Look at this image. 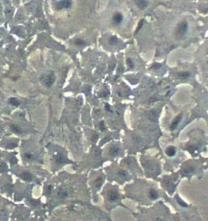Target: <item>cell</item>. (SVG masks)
Segmentation results:
<instances>
[{
	"label": "cell",
	"instance_id": "1",
	"mask_svg": "<svg viewBox=\"0 0 208 221\" xmlns=\"http://www.w3.org/2000/svg\"><path fill=\"white\" fill-rule=\"evenodd\" d=\"M124 196L139 206L149 207L163 199L165 193L158 182L143 177H136L123 186Z\"/></svg>",
	"mask_w": 208,
	"mask_h": 221
},
{
	"label": "cell",
	"instance_id": "2",
	"mask_svg": "<svg viewBox=\"0 0 208 221\" xmlns=\"http://www.w3.org/2000/svg\"><path fill=\"white\" fill-rule=\"evenodd\" d=\"M162 168L167 173L177 171L181 164L187 159L186 153L182 150L179 139L164 136L160 139V151Z\"/></svg>",
	"mask_w": 208,
	"mask_h": 221
},
{
	"label": "cell",
	"instance_id": "3",
	"mask_svg": "<svg viewBox=\"0 0 208 221\" xmlns=\"http://www.w3.org/2000/svg\"><path fill=\"white\" fill-rule=\"evenodd\" d=\"M131 213L136 221H181V215L172 211L164 201L159 200L149 207L138 205Z\"/></svg>",
	"mask_w": 208,
	"mask_h": 221
},
{
	"label": "cell",
	"instance_id": "4",
	"mask_svg": "<svg viewBox=\"0 0 208 221\" xmlns=\"http://www.w3.org/2000/svg\"><path fill=\"white\" fill-rule=\"evenodd\" d=\"M121 141L126 150L127 154L135 155L145 153L149 149H157L155 144L148 139L143 134L136 130L125 131L123 136H122Z\"/></svg>",
	"mask_w": 208,
	"mask_h": 221
},
{
	"label": "cell",
	"instance_id": "5",
	"mask_svg": "<svg viewBox=\"0 0 208 221\" xmlns=\"http://www.w3.org/2000/svg\"><path fill=\"white\" fill-rule=\"evenodd\" d=\"M188 140L181 142L182 150L188 153L193 158L198 157L208 152V136L203 129L196 127L186 133Z\"/></svg>",
	"mask_w": 208,
	"mask_h": 221
},
{
	"label": "cell",
	"instance_id": "6",
	"mask_svg": "<svg viewBox=\"0 0 208 221\" xmlns=\"http://www.w3.org/2000/svg\"><path fill=\"white\" fill-rule=\"evenodd\" d=\"M99 194L103 198V205H102L103 210L108 212L110 215H111L113 210L118 207L124 208L131 213L133 212L131 209L123 202V201L125 200L126 198L124 196L123 192V189H121L120 185L114 183L106 182Z\"/></svg>",
	"mask_w": 208,
	"mask_h": 221
},
{
	"label": "cell",
	"instance_id": "7",
	"mask_svg": "<svg viewBox=\"0 0 208 221\" xmlns=\"http://www.w3.org/2000/svg\"><path fill=\"white\" fill-rule=\"evenodd\" d=\"M139 162L144 171V177L148 180L158 182V179L162 175V159L159 152L155 154L142 153L139 154Z\"/></svg>",
	"mask_w": 208,
	"mask_h": 221
},
{
	"label": "cell",
	"instance_id": "8",
	"mask_svg": "<svg viewBox=\"0 0 208 221\" xmlns=\"http://www.w3.org/2000/svg\"><path fill=\"white\" fill-rule=\"evenodd\" d=\"M206 162V157H203L202 155L198 157H190L185 160L178 169L181 180L187 179L189 184L191 183L193 177H197L199 180H202L204 176V166Z\"/></svg>",
	"mask_w": 208,
	"mask_h": 221
},
{
	"label": "cell",
	"instance_id": "9",
	"mask_svg": "<svg viewBox=\"0 0 208 221\" xmlns=\"http://www.w3.org/2000/svg\"><path fill=\"white\" fill-rule=\"evenodd\" d=\"M104 171L106 174L107 182L114 183L120 186H124L135 179L125 167L119 164V160L110 162L104 167Z\"/></svg>",
	"mask_w": 208,
	"mask_h": 221
},
{
	"label": "cell",
	"instance_id": "10",
	"mask_svg": "<svg viewBox=\"0 0 208 221\" xmlns=\"http://www.w3.org/2000/svg\"><path fill=\"white\" fill-rule=\"evenodd\" d=\"M107 182V177L104 169L99 168L92 170L88 177V184L90 186L91 197L93 202L98 203L100 201V192Z\"/></svg>",
	"mask_w": 208,
	"mask_h": 221
},
{
	"label": "cell",
	"instance_id": "11",
	"mask_svg": "<svg viewBox=\"0 0 208 221\" xmlns=\"http://www.w3.org/2000/svg\"><path fill=\"white\" fill-rule=\"evenodd\" d=\"M181 180H182L177 170L171 173L162 175L158 179V182L162 191L169 197H172L177 191Z\"/></svg>",
	"mask_w": 208,
	"mask_h": 221
},
{
	"label": "cell",
	"instance_id": "12",
	"mask_svg": "<svg viewBox=\"0 0 208 221\" xmlns=\"http://www.w3.org/2000/svg\"><path fill=\"white\" fill-rule=\"evenodd\" d=\"M102 154L109 162L118 161L127 155L126 150L122 143L121 140H113L103 146Z\"/></svg>",
	"mask_w": 208,
	"mask_h": 221
},
{
	"label": "cell",
	"instance_id": "13",
	"mask_svg": "<svg viewBox=\"0 0 208 221\" xmlns=\"http://www.w3.org/2000/svg\"><path fill=\"white\" fill-rule=\"evenodd\" d=\"M119 164L125 167L135 178L144 177V171L139 165L136 156L127 154L125 157L119 159Z\"/></svg>",
	"mask_w": 208,
	"mask_h": 221
},
{
	"label": "cell",
	"instance_id": "14",
	"mask_svg": "<svg viewBox=\"0 0 208 221\" xmlns=\"http://www.w3.org/2000/svg\"><path fill=\"white\" fill-rule=\"evenodd\" d=\"M188 30V23L185 21H181L176 28V34L178 37H183Z\"/></svg>",
	"mask_w": 208,
	"mask_h": 221
},
{
	"label": "cell",
	"instance_id": "15",
	"mask_svg": "<svg viewBox=\"0 0 208 221\" xmlns=\"http://www.w3.org/2000/svg\"><path fill=\"white\" fill-rule=\"evenodd\" d=\"M123 21V16L121 12H116V13L113 16V23L116 25H120Z\"/></svg>",
	"mask_w": 208,
	"mask_h": 221
},
{
	"label": "cell",
	"instance_id": "16",
	"mask_svg": "<svg viewBox=\"0 0 208 221\" xmlns=\"http://www.w3.org/2000/svg\"><path fill=\"white\" fill-rule=\"evenodd\" d=\"M135 4L138 7V8L144 10L148 7L149 2H148V0H135Z\"/></svg>",
	"mask_w": 208,
	"mask_h": 221
},
{
	"label": "cell",
	"instance_id": "17",
	"mask_svg": "<svg viewBox=\"0 0 208 221\" xmlns=\"http://www.w3.org/2000/svg\"><path fill=\"white\" fill-rule=\"evenodd\" d=\"M71 1L70 0H62L61 2H60L58 3V7L59 9H62V8H69L71 7Z\"/></svg>",
	"mask_w": 208,
	"mask_h": 221
},
{
	"label": "cell",
	"instance_id": "18",
	"mask_svg": "<svg viewBox=\"0 0 208 221\" xmlns=\"http://www.w3.org/2000/svg\"><path fill=\"white\" fill-rule=\"evenodd\" d=\"M54 80H55V78H54V76H53V74H52V73H51V74H49V75L46 77L45 83H46V85L48 86V87H50V86H52V85L53 84Z\"/></svg>",
	"mask_w": 208,
	"mask_h": 221
},
{
	"label": "cell",
	"instance_id": "19",
	"mask_svg": "<svg viewBox=\"0 0 208 221\" xmlns=\"http://www.w3.org/2000/svg\"><path fill=\"white\" fill-rule=\"evenodd\" d=\"M24 158H25L27 162H30L35 159V155L33 154L32 153H25L24 154Z\"/></svg>",
	"mask_w": 208,
	"mask_h": 221
},
{
	"label": "cell",
	"instance_id": "20",
	"mask_svg": "<svg viewBox=\"0 0 208 221\" xmlns=\"http://www.w3.org/2000/svg\"><path fill=\"white\" fill-rule=\"evenodd\" d=\"M189 76V72H181L180 73H178L179 78H181V79H186V78H188Z\"/></svg>",
	"mask_w": 208,
	"mask_h": 221
},
{
	"label": "cell",
	"instance_id": "21",
	"mask_svg": "<svg viewBox=\"0 0 208 221\" xmlns=\"http://www.w3.org/2000/svg\"><path fill=\"white\" fill-rule=\"evenodd\" d=\"M21 177L23 178L25 180H26V181H30V180H32V176L29 172H24L21 175Z\"/></svg>",
	"mask_w": 208,
	"mask_h": 221
},
{
	"label": "cell",
	"instance_id": "22",
	"mask_svg": "<svg viewBox=\"0 0 208 221\" xmlns=\"http://www.w3.org/2000/svg\"><path fill=\"white\" fill-rule=\"evenodd\" d=\"M109 42H110V44L114 45V44H117V43L119 42V39H118V38H117V37L112 36V37H110V40H109Z\"/></svg>",
	"mask_w": 208,
	"mask_h": 221
},
{
	"label": "cell",
	"instance_id": "23",
	"mask_svg": "<svg viewBox=\"0 0 208 221\" xmlns=\"http://www.w3.org/2000/svg\"><path fill=\"white\" fill-rule=\"evenodd\" d=\"M11 129L12 130V131H14L15 133H20L21 132V129L19 127L16 125H12L11 126Z\"/></svg>",
	"mask_w": 208,
	"mask_h": 221
},
{
	"label": "cell",
	"instance_id": "24",
	"mask_svg": "<svg viewBox=\"0 0 208 221\" xmlns=\"http://www.w3.org/2000/svg\"><path fill=\"white\" fill-rule=\"evenodd\" d=\"M127 65L128 67L131 69L134 67V63H133L132 60L130 59V58H127Z\"/></svg>",
	"mask_w": 208,
	"mask_h": 221
},
{
	"label": "cell",
	"instance_id": "25",
	"mask_svg": "<svg viewBox=\"0 0 208 221\" xmlns=\"http://www.w3.org/2000/svg\"><path fill=\"white\" fill-rule=\"evenodd\" d=\"M75 44L78 46H82L83 44H85V41L83 40V39H78L75 40Z\"/></svg>",
	"mask_w": 208,
	"mask_h": 221
},
{
	"label": "cell",
	"instance_id": "26",
	"mask_svg": "<svg viewBox=\"0 0 208 221\" xmlns=\"http://www.w3.org/2000/svg\"><path fill=\"white\" fill-rule=\"evenodd\" d=\"M9 101H10V103L12 104V105H16H16H19V101L16 98H11V99H10Z\"/></svg>",
	"mask_w": 208,
	"mask_h": 221
},
{
	"label": "cell",
	"instance_id": "27",
	"mask_svg": "<svg viewBox=\"0 0 208 221\" xmlns=\"http://www.w3.org/2000/svg\"><path fill=\"white\" fill-rule=\"evenodd\" d=\"M143 24H144V20L142 19L141 21H139V24H138V26H137V29H136V30H135V33H138L139 31V30L141 29L142 27V25H143Z\"/></svg>",
	"mask_w": 208,
	"mask_h": 221
},
{
	"label": "cell",
	"instance_id": "28",
	"mask_svg": "<svg viewBox=\"0 0 208 221\" xmlns=\"http://www.w3.org/2000/svg\"><path fill=\"white\" fill-rule=\"evenodd\" d=\"M204 169H205V171H206V170H208V157H206V162L205 166H204Z\"/></svg>",
	"mask_w": 208,
	"mask_h": 221
},
{
	"label": "cell",
	"instance_id": "29",
	"mask_svg": "<svg viewBox=\"0 0 208 221\" xmlns=\"http://www.w3.org/2000/svg\"><path fill=\"white\" fill-rule=\"evenodd\" d=\"M160 66H161V65L156 64V65H154L153 67H152V69H158V68H160Z\"/></svg>",
	"mask_w": 208,
	"mask_h": 221
},
{
	"label": "cell",
	"instance_id": "30",
	"mask_svg": "<svg viewBox=\"0 0 208 221\" xmlns=\"http://www.w3.org/2000/svg\"><path fill=\"white\" fill-rule=\"evenodd\" d=\"M206 111H207V113H208V107H207V109H206Z\"/></svg>",
	"mask_w": 208,
	"mask_h": 221
}]
</instances>
